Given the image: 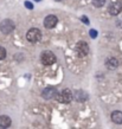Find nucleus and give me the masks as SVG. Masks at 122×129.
Masks as SVG:
<instances>
[{"mask_svg":"<svg viewBox=\"0 0 122 129\" xmlns=\"http://www.w3.org/2000/svg\"><path fill=\"white\" fill-rule=\"evenodd\" d=\"M14 27H16V25L11 19H5L0 23V31L4 35H10L11 32H13Z\"/></svg>","mask_w":122,"mask_h":129,"instance_id":"nucleus-1","label":"nucleus"},{"mask_svg":"<svg viewBox=\"0 0 122 129\" xmlns=\"http://www.w3.org/2000/svg\"><path fill=\"white\" fill-rule=\"evenodd\" d=\"M56 97H57L58 102L68 104V103H70V102L72 101V92H71L70 89H64L60 94H57Z\"/></svg>","mask_w":122,"mask_h":129,"instance_id":"nucleus-2","label":"nucleus"},{"mask_svg":"<svg viewBox=\"0 0 122 129\" xmlns=\"http://www.w3.org/2000/svg\"><path fill=\"white\" fill-rule=\"evenodd\" d=\"M40 60L44 65H52L56 62V56L51 51H44L40 56Z\"/></svg>","mask_w":122,"mask_h":129,"instance_id":"nucleus-3","label":"nucleus"},{"mask_svg":"<svg viewBox=\"0 0 122 129\" xmlns=\"http://www.w3.org/2000/svg\"><path fill=\"white\" fill-rule=\"evenodd\" d=\"M40 37H42V33L38 28H31V30H28L27 33H26V39L28 42H31V43H36V42H38L40 39Z\"/></svg>","mask_w":122,"mask_h":129,"instance_id":"nucleus-4","label":"nucleus"},{"mask_svg":"<svg viewBox=\"0 0 122 129\" xmlns=\"http://www.w3.org/2000/svg\"><path fill=\"white\" fill-rule=\"evenodd\" d=\"M76 52H77V55L79 57H84V56L88 55V52H89V46H88V44L85 42H78V43L76 44Z\"/></svg>","mask_w":122,"mask_h":129,"instance_id":"nucleus-5","label":"nucleus"},{"mask_svg":"<svg viewBox=\"0 0 122 129\" xmlns=\"http://www.w3.org/2000/svg\"><path fill=\"white\" fill-rule=\"evenodd\" d=\"M57 89L56 88H52V86H49V88H45L42 92V96H43L45 100H51V98H55L57 96Z\"/></svg>","mask_w":122,"mask_h":129,"instance_id":"nucleus-6","label":"nucleus"},{"mask_svg":"<svg viewBox=\"0 0 122 129\" xmlns=\"http://www.w3.org/2000/svg\"><path fill=\"white\" fill-rule=\"evenodd\" d=\"M58 23V19H57V17L53 16V14H50V16H47L45 19H44V26L46 28H53L57 25Z\"/></svg>","mask_w":122,"mask_h":129,"instance_id":"nucleus-7","label":"nucleus"},{"mask_svg":"<svg viewBox=\"0 0 122 129\" xmlns=\"http://www.w3.org/2000/svg\"><path fill=\"white\" fill-rule=\"evenodd\" d=\"M106 67L109 70H115L118 67V60L114 57H109V58L106 59Z\"/></svg>","mask_w":122,"mask_h":129,"instance_id":"nucleus-8","label":"nucleus"},{"mask_svg":"<svg viewBox=\"0 0 122 129\" xmlns=\"http://www.w3.org/2000/svg\"><path fill=\"white\" fill-rule=\"evenodd\" d=\"M121 10H122V6L120 3H114L108 8V11H109V13H110L111 16H117L118 13L121 12Z\"/></svg>","mask_w":122,"mask_h":129,"instance_id":"nucleus-9","label":"nucleus"},{"mask_svg":"<svg viewBox=\"0 0 122 129\" xmlns=\"http://www.w3.org/2000/svg\"><path fill=\"white\" fill-rule=\"evenodd\" d=\"M111 120L116 124H122V111L120 110H115L111 113Z\"/></svg>","mask_w":122,"mask_h":129,"instance_id":"nucleus-10","label":"nucleus"},{"mask_svg":"<svg viewBox=\"0 0 122 129\" xmlns=\"http://www.w3.org/2000/svg\"><path fill=\"white\" fill-rule=\"evenodd\" d=\"M11 124H12V121L8 116H6V115H1V116H0V127L8 128Z\"/></svg>","mask_w":122,"mask_h":129,"instance_id":"nucleus-11","label":"nucleus"},{"mask_svg":"<svg viewBox=\"0 0 122 129\" xmlns=\"http://www.w3.org/2000/svg\"><path fill=\"white\" fill-rule=\"evenodd\" d=\"M74 97H75L76 101L78 102H84L88 100V95L84 92V91H81V90H78V91H76L75 94H74Z\"/></svg>","mask_w":122,"mask_h":129,"instance_id":"nucleus-12","label":"nucleus"},{"mask_svg":"<svg viewBox=\"0 0 122 129\" xmlns=\"http://www.w3.org/2000/svg\"><path fill=\"white\" fill-rule=\"evenodd\" d=\"M93 4L96 7H102L103 5L106 4V0H93Z\"/></svg>","mask_w":122,"mask_h":129,"instance_id":"nucleus-13","label":"nucleus"},{"mask_svg":"<svg viewBox=\"0 0 122 129\" xmlns=\"http://www.w3.org/2000/svg\"><path fill=\"white\" fill-rule=\"evenodd\" d=\"M5 57H6V50L3 46H0V60L4 59Z\"/></svg>","mask_w":122,"mask_h":129,"instance_id":"nucleus-14","label":"nucleus"},{"mask_svg":"<svg viewBox=\"0 0 122 129\" xmlns=\"http://www.w3.org/2000/svg\"><path fill=\"white\" fill-rule=\"evenodd\" d=\"M25 6H26V7H28L30 10H32V8H33L32 4H31V3H28V1H25Z\"/></svg>","mask_w":122,"mask_h":129,"instance_id":"nucleus-15","label":"nucleus"},{"mask_svg":"<svg viewBox=\"0 0 122 129\" xmlns=\"http://www.w3.org/2000/svg\"><path fill=\"white\" fill-rule=\"evenodd\" d=\"M81 19H82V20H83V21H84V23H85V24H89V20H88V18H87V17H85V16H83L82 18H81Z\"/></svg>","mask_w":122,"mask_h":129,"instance_id":"nucleus-16","label":"nucleus"},{"mask_svg":"<svg viewBox=\"0 0 122 129\" xmlns=\"http://www.w3.org/2000/svg\"><path fill=\"white\" fill-rule=\"evenodd\" d=\"M96 35H97L96 31H94V30H91L90 31V36H93V38H96Z\"/></svg>","mask_w":122,"mask_h":129,"instance_id":"nucleus-17","label":"nucleus"},{"mask_svg":"<svg viewBox=\"0 0 122 129\" xmlns=\"http://www.w3.org/2000/svg\"><path fill=\"white\" fill-rule=\"evenodd\" d=\"M0 129H6V128H3V127H0Z\"/></svg>","mask_w":122,"mask_h":129,"instance_id":"nucleus-18","label":"nucleus"},{"mask_svg":"<svg viewBox=\"0 0 122 129\" xmlns=\"http://www.w3.org/2000/svg\"><path fill=\"white\" fill-rule=\"evenodd\" d=\"M56 1H60V0H56Z\"/></svg>","mask_w":122,"mask_h":129,"instance_id":"nucleus-19","label":"nucleus"}]
</instances>
